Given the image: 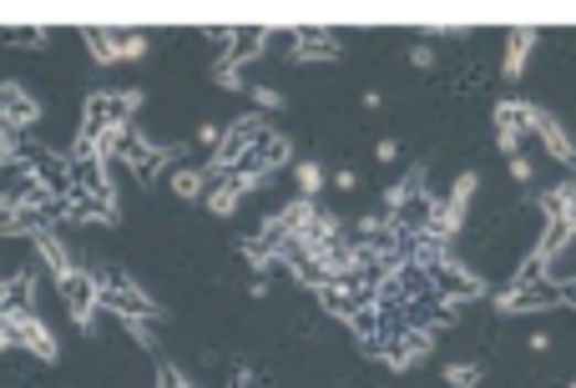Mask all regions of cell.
Here are the masks:
<instances>
[{"label": "cell", "mask_w": 576, "mask_h": 388, "mask_svg": "<svg viewBox=\"0 0 576 388\" xmlns=\"http://www.w3.org/2000/svg\"><path fill=\"white\" fill-rule=\"evenodd\" d=\"M526 131L546 147V157H556L562 166H576V141H572V131L562 127V121L552 117V111H541L536 101H531V117H526Z\"/></svg>", "instance_id": "1"}, {"label": "cell", "mask_w": 576, "mask_h": 388, "mask_svg": "<svg viewBox=\"0 0 576 388\" xmlns=\"http://www.w3.org/2000/svg\"><path fill=\"white\" fill-rule=\"evenodd\" d=\"M526 117H531V101H501L495 106V147H501V157H521Z\"/></svg>", "instance_id": "2"}, {"label": "cell", "mask_w": 576, "mask_h": 388, "mask_svg": "<svg viewBox=\"0 0 576 388\" xmlns=\"http://www.w3.org/2000/svg\"><path fill=\"white\" fill-rule=\"evenodd\" d=\"M288 162V137H278V131H258L253 137V147H248V157H243V172H258V176H268L274 166H284Z\"/></svg>", "instance_id": "3"}, {"label": "cell", "mask_w": 576, "mask_h": 388, "mask_svg": "<svg viewBox=\"0 0 576 388\" xmlns=\"http://www.w3.org/2000/svg\"><path fill=\"white\" fill-rule=\"evenodd\" d=\"M430 348H435L430 328H405L395 343H384V364H390V368H409V364H420Z\"/></svg>", "instance_id": "4"}, {"label": "cell", "mask_w": 576, "mask_h": 388, "mask_svg": "<svg viewBox=\"0 0 576 388\" xmlns=\"http://www.w3.org/2000/svg\"><path fill=\"white\" fill-rule=\"evenodd\" d=\"M566 303L562 288H552V282H526V288H516V293H505L501 308L505 313H536V308H556Z\"/></svg>", "instance_id": "5"}, {"label": "cell", "mask_w": 576, "mask_h": 388, "mask_svg": "<svg viewBox=\"0 0 576 388\" xmlns=\"http://www.w3.org/2000/svg\"><path fill=\"white\" fill-rule=\"evenodd\" d=\"M541 217H546L552 227L576 233V182H556V187L541 197Z\"/></svg>", "instance_id": "6"}, {"label": "cell", "mask_w": 576, "mask_h": 388, "mask_svg": "<svg viewBox=\"0 0 576 388\" xmlns=\"http://www.w3.org/2000/svg\"><path fill=\"white\" fill-rule=\"evenodd\" d=\"M541 46V35L536 31H511L505 35V61H501V76L505 82H521L531 66V51Z\"/></svg>", "instance_id": "7"}, {"label": "cell", "mask_w": 576, "mask_h": 388, "mask_svg": "<svg viewBox=\"0 0 576 388\" xmlns=\"http://www.w3.org/2000/svg\"><path fill=\"white\" fill-rule=\"evenodd\" d=\"M339 41L329 31H299L294 35V61H334Z\"/></svg>", "instance_id": "8"}, {"label": "cell", "mask_w": 576, "mask_h": 388, "mask_svg": "<svg viewBox=\"0 0 576 388\" xmlns=\"http://www.w3.org/2000/svg\"><path fill=\"white\" fill-rule=\"evenodd\" d=\"M476 192H480V172H460L456 187H450V197H445V207L456 212V217H466L470 202H476Z\"/></svg>", "instance_id": "9"}, {"label": "cell", "mask_w": 576, "mask_h": 388, "mask_svg": "<svg viewBox=\"0 0 576 388\" xmlns=\"http://www.w3.org/2000/svg\"><path fill=\"white\" fill-rule=\"evenodd\" d=\"M294 182H299V197H303V202H313L319 192H324V166L313 162V157H303V162L294 166Z\"/></svg>", "instance_id": "10"}, {"label": "cell", "mask_w": 576, "mask_h": 388, "mask_svg": "<svg viewBox=\"0 0 576 388\" xmlns=\"http://www.w3.org/2000/svg\"><path fill=\"white\" fill-rule=\"evenodd\" d=\"M203 187H207L203 166H178V172H172V192H178V197H203Z\"/></svg>", "instance_id": "11"}, {"label": "cell", "mask_w": 576, "mask_h": 388, "mask_svg": "<svg viewBox=\"0 0 576 388\" xmlns=\"http://www.w3.org/2000/svg\"><path fill=\"white\" fill-rule=\"evenodd\" d=\"M203 197H207V207H213V212H217V217H233V212H238V207H243V192H238V187H233V182H223V187H213V192H203Z\"/></svg>", "instance_id": "12"}, {"label": "cell", "mask_w": 576, "mask_h": 388, "mask_svg": "<svg viewBox=\"0 0 576 388\" xmlns=\"http://www.w3.org/2000/svg\"><path fill=\"white\" fill-rule=\"evenodd\" d=\"M92 51L102 56V66H111V61H121V35L96 31V35H92Z\"/></svg>", "instance_id": "13"}, {"label": "cell", "mask_w": 576, "mask_h": 388, "mask_svg": "<svg viewBox=\"0 0 576 388\" xmlns=\"http://www.w3.org/2000/svg\"><path fill=\"white\" fill-rule=\"evenodd\" d=\"M248 96L264 106V111H284V91H278V86H253Z\"/></svg>", "instance_id": "14"}, {"label": "cell", "mask_w": 576, "mask_h": 388, "mask_svg": "<svg viewBox=\"0 0 576 388\" xmlns=\"http://www.w3.org/2000/svg\"><path fill=\"white\" fill-rule=\"evenodd\" d=\"M147 51H152V41H147V35H121V61H142Z\"/></svg>", "instance_id": "15"}, {"label": "cell", "mask_w": 576, "mask_h": 388, "mask_svg": "<svg viewBox=\"0 0 576 388\" xmlns=\"http://www.w3.org/2000/svg\"><path fill=\"white\" fill-rule=\"evenodd\" d=\"M217 86H223V91H243V66H217Z\"/></svg>", "instance_id": "16"}, {"label": "cell", "mask_w": 576, "mask_h": 388, "mask_svg": "<svg viewBox=\"0 0 576 388\" xmlns=\"http://www.w3.org/2000/svg\"><path fill=\"white\" fill-rule=\"evenodd\" d=\"M445 384H450V388H470V384H476V368H460V364H450V368H445Z\"/></svg>", "instance_id": "17"}, {"label": "cell", "mask_w": 576, "mask_h": 388, "mask_svg": "<svg viewBox=\"0 0 576 388\" xmlns=\"http://www.w3.org/2000/svg\"><path fill=\"white\" fill-rule=\"evenodd\" d=\"M409 61H415V66H420V71H435V66H440L435 46H425V41H420V46H415V51H409Z\"/></svg>", "instance_id": "18"}, {"label": "cell", "mask_w": 576, "mask_h": 388, "mask_svg": "<svg viewBox=\"0 0 576 388\" xmlns=\"http://www.w3.org/2000/svg\"><path fill=\"white\" fill-rule=\"evenodd\" d=\"M217 141H223V131H217L213 121H203V127H198V147H213L217 152Z\"/></svg>", "instance_id": "19"}, {"label": "cell", "mask_w": 576, "mask_h": 388, "mask_svg": "<svg viewBox=\"0 0 576 388\" xmlns=\"http://www.w3.org/2000/svg\"><path fill=\"white\" fill-rule=\"evenodd\" d=\"M511 176H516V182H531V176H536L531 157H511Z\"/></svg>", "instance_id": "20"}, {"label": "cell", "mask_w": 576, "mask_h": 388, "mask_svg": "<svg viewBox=\"0 0 576 388\" xmlns=\"http://www.w3.org/2000/svg\"><path fill=\"white\" fill-rule=\"evenodd\" d=\"M374 157L380 162H399V141H374Z\"/></svg>", "instance_id": "21"}, {"label": "cell", "mask_w": 576, "mask_h": 388, "mask_svg": "<svg viewBox=\"0 0 576 388\" xmlns=\"http://www.w3.org/2000/svg\"><path fill=\"white\" fill-rule=\"evenodd\" d=\"M334 187H339V192H354V187H360V172H349V166H344V172L334 176Z\"/></svg>", "instance_id": "22"}, {"label": "cell", "mask_w": 576, "mask_h": 388, "mask_svg": "<svg viewBox=\"0 0 576 388\" xmlns=\"http://www.w3.org/2000/svg\"><path fill=\"white\" fill-rule=\"evenodd\" d=\"M531 353H546V348H552V333H531Z\"/></svg>", "instance_id": "23"}, {"label": "cell", "mask_w": 576, "mask_h": 388, "mask_svg": "<svg viewBox=\"0 0 576 388\" xmlns=\"http://www.w3.org/2000/svg\"><path fill=\"white\" fill-rule=\"evenodd\" d=\"M360 101H364V111H380V106H384V96H380V91H364Z\"/></svg>", "instance_id": "24"}, {"label": "cell", "mask_w": 576, "mask_h": 388, "mask_svg": "<svg viewBox=\"0 0 576 388\" xmlns=\"http://www.w3.org/2000/svg\"><path fill=\"white\" fill-rule=\"evenodd\" d=\"M162 388H198V384H188L182 374H168V384H162Z\"/></svg>", "instance_id": "25"}, {"label": "cell", "mask_w": 576, "mask_h": 388, "mask_svg": "<svg viewBox=\"0 0 576 388\" xmlns=\"http://www.w3.org/2000/svg\"><path fill=\"white\" fill-rule=\"evenodd\" d=\"M233 388H248V378H238V384H233Z\"/></svg>", "instance_id": "26"}, {"label": "cell", "mask_w": 576, "mask_h": 388, "mask_svg": "<svg viewBox=\"0 0 576 388\" xmlns=\"http://www.w3.org/2000/svg\"><path fill=\"white\" fill-rule=\"evenodd\" d=\"M566 388H576V378H572V384H566Z\"/></svg>", "instance_id": "27"}]
</instances>
